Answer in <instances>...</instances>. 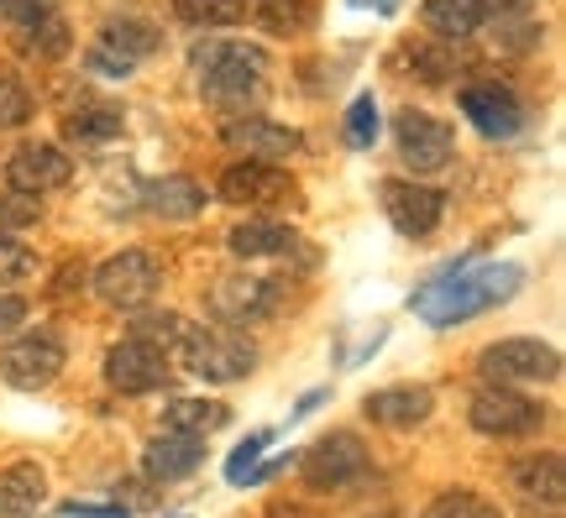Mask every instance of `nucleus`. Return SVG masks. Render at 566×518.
<instances>
[{
  "label": "nucleus",
  "instance_id": "45",
  "mask_svg": "<svg viewBox=\"0 0 566 518\" xmlns=\"http://www.w3.org/2000/svg\"><path fill=\"white\" fill-rule=\"evenodd\" d=\"M258 6H268V0H258Z\"/></svg>",
  "mask_w": 566,
  "mask_h": 518
},
{
  "label": "nucleus",
  "instance_id": "13",
  "mask_svg": "<svg viewBox=\"0 0 566 518\" xmlns=\"http://www.w3.org/2000/svg\"><path fill=\"white\" fill-rule=\"evenodd\" d=\"M69 179H74L69 152H63V147H48V141H27V147H17L11 162H6V183H11L17 194H32V200L63 189Z\"/></svg>",
  "mask_w": 566,
  "mask_h": 518
},
{
  "label": "nucleus",
  "instance_id": "37",
  "mask_svg": "<svg viewBox=\"0 0 566 518\" xmlns=\"http://www.w3.org/2000/svg\"><path fill=\"white\" fill-rule=\"evenodd\" d=\"M27 278H38V257H32L17 236H0V288L27 283Z\"/></svg>",
  "mask_w": 566,
  "mask_h": 518
},
{
  "label": "nucleus",
  "instance_id": "18",
  "mask_svg": "<svg viewBox=\"0 0 566 518\" xmlns=\"http://www.w3.org/2000/svg\"><path fill=\"white\" fill-rule=\"evenodd\" d=\"M226 246H231V257H242V262L289 257V252H300V231L283 225V220H242V225H231Z\"/></svg>",
  "mask_w": 566,
  "mask_h": 518
},
{
  "label": "nucleus",
  "instance_id": "17",
  "mask_svg": "<svg viewBox=\"0 0 566 518\" xmlns=\"http://www.w3.org/2000/svg\"><path fill=\"white\" fill-rule=\"evenodd\" d=\"M436 409V393L424 388V382H399V388H378V393H367L363 414L373 424H388V430H415L424 424Z\"/></svg>",
  "mask_w": 566,
  "mask_h": 518
},
{
  "label": "nucleus",
  "instance_id": "33",
  "mask_svg": "<svg viewBox=\"0 0 566 518\" xmlns=\"http://www.w3.org/2000/svg\"><path fill=\"white\" fill-rule=\"evenodd\" d=\"M268 440H273V430H252V435H247L242 445L226 456V482H231V487H247V477H252L258 456L268 451Z\"/></svg>",
  "mask_w": 566,
  "mask_h": 518
},
{
  "label": "nucleus",
  "instance_id": "34",
  "mask_svg": "<svg viewBox=\"0 0 566 518\" xmlns=\"http://www.w3.org/2000/svg\"><path fill=\"white\" fill-rule=\"evenodd\" d=\"M84 68H90V74H105V80H126V74H137V59H126L116 42L95 38L90 53H84Z\"/></svg>",
  "mask_w": 566,
  "mask_h": 518
},
{
  "label": "nucleus",
  "instance_id": "38",
  "mask_svg": "<svg viewBox=\"0 0 566 518\" xmlns=\"http://www.w3.org/2000/svg\"><path fill=\"white\" fill-rule=\"evenodd\" d=\"M42 215V204L32 194H17V189H0V236H11V231H27L32 220Z\"/></svg>",
  "mask_w": 566,
  "mask_h": 518
},
{
  "label": "nucleus",
  "instance_id": "27",
  "mask_svg": "<svg viewBox=\"0 0 566 518\" xmlns=\"http://www.w3.org/2000/svg\"><path fill=\"white\" fill-rule=\"evenodd\" d=\"M147 210L163 220H189L205 210V189L195 179H184V173L158 179V183H147Z\"/></svg>",
  "mask_w": 566,
  "mask_h": 518
},
{
  "label": "nucleus",
  "instance_id": "25",
  "mask_svg": "<svg viewBox=\"0 0 566 518\" xmlns=\"http://www.w3.org/2000/svg\"><path fill=\"white\" fill-rule=\"evenodd\" d=\"M195 330H200L195 319L174 315V309H153V315L132 319V336L126 340H142V346H153V351H163V357H184V346H189Z\"/></svg>",
  "mask_w": 566,
  "mask_h": 518
},
{
  "label": "nucleus",
  "instance_id": "7",
  "mask_svg": "<svg viewBox=\"0 0 566 518\" xmlns=\"http://www.w3.org/2000/svg\"><path fill=\"white\" fill-rule=\"evenodd\" d=\"M158 283H163L158 257L142 252V246H126V252H116V257L95 273V294H101L111 309H126V315H132V309H147V304H153Z\"/></svg>",
  "mask_w": 566,
  "mask_h": 518
},
{
  "label": "nucleus",
  "instance_id": "26",
  "mask_svg": "<svg viewBox=\"0 0 566 518\" xmlns=\"http://www.w3.org/2000/svg\"><path fill=\"white\" fill-rule=\"evenodd\" d=\"M163 424L174 430V435H216V430H226L231 424V409H226L221 399H174L168 409H163Z\"/></svg>",
  "mask_w": 566,
  "mask_h": 518
},
{
  "label": "nucleus",
  "instance_id": "9",
  "mask_svg": "<svg viewBox=\"0 0 566 518\" xmlns=\"http://www.w3.org/2000/svg\"><path fill=\"white\" fill-rule=\"evenodd\" d=\"M467 419L488 440H514V435H535L546 424V409L525 399V393H514V388H483L472 399V409H467Z\"/></svg>",
  "mask_w": 566,
  "mask_h": 518
},
{
  "label": "nucleus",
  "instance_id": "39",
  "mask_svg": "<svg viewBox=\"0 0 566 518\" xmlns=\"http://www.w3.org/2000/svg\"><path fill=\"white\" fill-rule=\"evenodd\" d=\"M63 0H0V17L21 27V21H38V17H59Z\"/></svg>",
  "mask_w": 566,
  "mask_h": 518
},
{
  "label": "nucleus",
  "instance_id": "16",
  "mask_svg": "<svg viewBox=\"0 0 566 518\" xmlns=\"http://www.w3.org/2000/svg\"><path fill=\"white\" fill-rule=\"evenodd\" d=\"M289 189H294V179L279 173L273 162H231L216 183V194L226 204H279L289 200Z\"/></svg>",
  "mask_w": 566,
  "mask_h": 518
},
{
  "label": "nucleus",
  "instance_id": "6",
  "mask_svg": "<svg viewBox=\"0 0 566 518\" xmlns=\"http://www.w3.org/2000/svg\"><path fill=\"white\" fill-rule=\"evenodd\" d=\"M483 378L493 388H504V382H551V378H562V351L535 336L493 340L483 351Z\"/></svg>",
  "mask_w": 566,
  "mask_h": 518
},
{
  "label": "nucleus",
  "instance_id": "11",
  "mask_svg": "<svg viewBox=\"0 0 566 518\" xmlns=\"http://www.w3.org/2000/svg\"><path fill=\"white\" fill-rule=\"evenodd\" d=\"M394 141H399L405 168H415V173H441L451 152H457V131L446 120L424 116V110H405L394 120Z\"/></svg>",
  "mask_w": 566,
  "mask_h": 518
},
{
  "label": "nucleus",
  "instance_id": "1",
  "mask_svg": "<svg viewBox=\"0 0 566 518\" xmlns=\"http://www.w3.org/2000/svg\"><path fill=\"white\" fill-rule=\"evenodd\" d=\"M525 288V267L520 262H467V267H446L441 278H430L415 288V315L424 325H462V319H478L493 304L514 299Z\"/></svg>",
  "mask_w": 566,
  "mask_h": 518
},
{
  "label": "nucleus",
  "instance_id": "30",
  "mask_svg": "<svg viewBox=\"0 0 566 518\" xmlns=\"http://www.w3.org/2000/svg\"><path fill=\"white\" fill-rule=\"evenodd\" d=\"M32 116H38L32 89H27L11 68H0V131H17V126H27Z\"/></svg>",
  "mask_w": 566,
  "mask_h": 518
},
{
  "label": "nucleus",
  "instance_id": "21",
  "mask_svg": "<svg viewBox=\"0 0 566 518\" xmlns=\"http://www.w3.org/2000/svg\"><path fill=\"white\" fill-rule=\"evenodd\" d=\"M509 482L520 487V498L546 503V508H562L566 472H562V456H556V451H541V456H520L514 466H509Z\"/></svg>",
  "mask_w": 566,
  "mask_h": 518
},
{
  "label": "nucleus",
  "instance_id": "44",
  "mask_svg": "<svg viewBox=\"0 0 566 518\" xmlns=\"http://www.w3.org/2000/svg\"><path fill=\"white\" fill-rule=\"evenodd\" d=\"M357 11H378V17H388V11H399V0H352Z\"/></svg>",
  "mask_w": 566,
  "mask_h": 518
},
{
  "label": "nucleus",
  "instance_id": "12",
  "mask_svg": "<svg viewBox=\"0 0 566 518\" xmlns=\"http://www.w3.org/2000/svg\"><path fill=\"white\" fill-rule=\"evenodd\" d=\"M105 382L126 393V399H142V393H158L174 382V367L163 351L153 346H142V340H122V346H111L105 351Z\"/></svg>",
  "mask_w": 566,
  "mask_h": 518
},
{
  "label": "nucleus",
  "instance_id": "29",
  "mask_svg": "<svg viewBox=\"0 0 566 518\" xmlns=\"http://www.w3.org/2000/svg\"><path fill=\"white\" fill-rule=\"evenodd\" d=\"M174 17L184 27H205V32H216V27H237L247 17V0H174Z\"/></svg>",
  "mask_w": 566,
  "mask_h": 518
},
{
  "label": "nucleus",
  "instance_id": "28",
  "mask_svg": "<svg viewBox=\"0 0 566 518\" xmlns=\"http://www.w3.org/2000/svg\"><path fill=\"white\" fill-rule=\"evenodd\" d=\"M105 42H116L126 59H153L163 47V32L153 27V21H142V17H116V21H105V32H101Z\"/></svg>",
  "mask_w": 566,
  "mask_h": 518
},
{
  "label": "nucleus",
  "instance_id": "41",
  "mask_svg": "<svg viewBox=\"0 0 566 518\" xmlns=\"http://www.w3.org/2000/svg\"><path fill=\"white\" fill-rule=\"evenodd\" d=\"M263 518H321V514H315V508H304V503L279 498V503H268L263 508Z\"/></svg>",
  "mask_w": 566,
  "mask_h": 518
},
{
  "label": "nucleus",
  "instance_id": "8",
  "mask_svg": "<svg viewBox=\"0 0 566 518\" xmlns=\"http://www.w3.org/2000/svg\"><path fill=\"white\" fill-rule=\"evenodd\" d=\"M63 361H69V351H63V340L53 330H27L0 351V378L21 388V393H38L63 372Z\"/></svg>",
  "mask_w": 566,
  "mask_h": 518
},
{
  "label": "nucleus",
  "instance_id": "19",
  "mask_svg": "<svg viewBox=\"0 0 566 518\" xmlns=\"http://www.w3.org/2000/svg\"><path fill=\"white\" fill-rule=\"evenodd\" d=\"M420 21H424V32H430V38L462 42V38H478L493 17H488L483 0H424Z\"/></svg>",
  "mask_w": 566,
  "mask_h": 518
},
{
  "label": "nucleus",
  "instance_id": "4",
  "mask_svg": "<svg viewBox=\"0 0 566 518\" xmlns=\"http://www.w3.org/2000/svg\"><path fill=\"white\" fill-rule=\"evenodd\" d=\"M184 367L205 382H242L252 367H258V346L242 336V330H195L189 346H184Z\"/></svg>",
  "mask_w": 566,
  "mask_h": 518
},
{
  "label": "nucleus",
  "instance_id": "5",
  "mask_svg": "<svg viewBox=\"0 0 566 518\" xmlns=\"http://www.w3.org/2000/svg\"><path fill=\"white\" fill-rule=\"evenodd\" d=\"M279 304H283V283L263 278V273H226V278H216V288H210V315L221 319L226 330L273 319Z\"/></svg>",
  "mask_w": 566,
  "mask_h": 518
},
{
  "label": "nucleus",
  "instance_id": "40",
  "mask_svg": "<svg viewBox=\"0 0 566 518\" xmlns=\"http://www.w3.org/2000/svg\"><path fill=\"white\" fill-rule=\"evenodd\" d=\"M21 319H27V299H17V294H0V336H11Z\"/></svg>",
  "mask_w": 566,
  "mask_h": 518
},
{
  "label": "nucleus",
  "instance_id": "43",
  "mask_svg": "<svg viewBox=\"0 0 566 518\" xmlns=\"http://www.w3.org/2000/svg\"><path fill=\"white\" fill-rule=\"evenodd\" d=\"M74 283H80V288H84V262H63V278L53 283V294H59V299H63V294H69Z\"/></svg>",
  "mask_w": 566,
  "mask_h": 518
},
{
  "label": "nucleus",
  "instance_id": "23",
  "mask_svg": "<svg viewBox=\"0 0 566 518\" xmlns=\"http://www.w3.org/2000/svg\"><path fill=\"white\" fill-rule=\"evenodd\" d=\"M11 47H17L21 59H32V63H59V59H69L74 32H69V21L63 17H38V21L11 27Z\"/></svg>",
  "mask_w": 566,
  "mask_h": 518
},
{
  "label": "nucleus",
  "instance_id": "35",
  "mask_svg": "<svg viewBox=\"0 0 566 518\" xmlns=\"http://www.w3.org/2000/svg\"><path fill=\"white\" fill-rule=\"evenodd\" d=\"M258 17L268 32H300V27H310L315 6L310 0H268V6H258Z\"/></svg>",
  "mask_w": 566,
  "mask_h": 518
},
{
  "label": "nucleus",
  "instance_id": "3",
  "mask_svg": "<svg viewBox=\"0 0 566 518\" xmlns=\"http://www.w3.org/2000/svg\"><path fill=\"white\" fill-rule=\"evenodd\" d=\"M300 472L310 482V493H346V487L373 477V456L352 430H331L300 456Z\"/></svg>",
  "mask_w": 566,
  "mask_h": 518
},
{
  "label": "nucleus",
  "instance_id": "31",
  "mask_svg": "<svg viewBox=\"0 0 566 518\" xmlns=\"http://www.w3.org/2000/svg\"><path fill=\"white\" fill-rule=\"evenodd\" d=\"M420 518H504V514H499V503L478 498V493H441V498L424 503Z\"/></svg>",
  "mask_w": 566,
  "mask_h": 518
},
{
  "label": "nucleus",
  "instance_id": "32",
  "mask_svg": "<svg viewBox=\"0 0 566 518\" xmlns=\"http://www.w3.org/2000/svg\"><path fill=\"white\" fill-rule=\"evenodd\" d=\"M399 59H405V68H409V74H420L424 84L451 80V53H446V47H436V42H409Z\"/></svg>",
  "mask_w": 566,
  "mask_h": 518
},
{
  "label": "nucleus",
  "instance_id": "14",
  "mask_svg": "<svg viewBox=\"0 0 566 518\" xmlns=\"http://www.w3.org/2000/svg\"><path fill=\"white\" fill-rule=\"evenodd\" d=\"M462 116L472 120L488 141H504V137H520L525 105H520V95L504 89V84H467L462 89Z\"/></svg>",
  "mask_w": 566,
  "mask_h": 518
},
{
  "label": "nucleus",
  "instance_id": "2",
  "mask_svg": "<svg viewBox=\"0 0 566 518\" xmlns=\"http://www.w3.org/2000/svg\"><path fill=\"white\" fill-rule=\"evenodd\" d=\"M189 59L200 68V89L210 105H221V110H247V105L263 101L268 53L258 42H200Z\"/></svg>",
  "mask_w": 566,
  "mask_h": 518
},
{
  "label": "nucleus",
  "instance_id": "15",
  "mask_svg": "<svg viewBox=\"0 0 566 518\" xmlns=\"http://www.w3.org/2000/svg\"><path fill=\"white\" fill-rule=\"evenodd\" d=\"M221 141L247 152V162H279V158H294L304 147V137L294 126H279V120H263V116H242L221 126Z\"/></svg>",
  "mask_w": 566,
  "mask_h": 518
},
{
  "label": "nucleus",
  "instance_id": "36",
  "mask_svg": "<svg viewBox=\"0 0 566 518\" xmlns=\"http://www.w3.org/2000/svg\"><path fill=\"white\" fill-rule=\"evenodd\" d=\"M346 141L352 147H373L378 141V101L373 95H357L346 105Z\"/></svg>",
  "mask_w": 566,
  "mask_h": 518
},
{
  "label": "nucleus",
  "instance_id": "20",
  "mask_svg": "<svg viewBox=\"0 0 566 518\" xmlns=\"http://www.w3.org/2000/svg\"><path fill=\"white\" fill-rule=\"evenodd\" d=\"M200 461H205V440L195 435H158L153 445H147V456H142V466H147V477L153 482H184V477H195L200 472Z\"/></svg>",
  "mask_w": 566,
  "mask_h": 518
},
{
  "label": "nucleus",
  "instance_id": "10",
  "mask_svg": "<svg viewBox=\"0 0 566 518\" xmlns=\"http://www.w3.org/2000/svg\"><path fill=\"white\" fill-rule=\"evenodd\" d=\"M378 200H384V215L388 225L409 241H424L446 215V194L430 189V183H415V179H384L378 183Z\"/></svg>",
  "mask_w": 566,
  "mask_h": 518
},
{
  "label": "nucleus",
  "instance_id": "42",
  "mask_svg": "<svg viewBox=\"0 0 566 518\" xmlns=\"http://www.w3.org/2000/svg\"><path fill=\"white\" fill-rule=\"evenodd\" d=\"M63 518H126V508H101V503H74V508H63Z\"/></svg>",
  "mask_w": 566,
  "mask_h": 518
},
{
  "label": "nucleus",
  "instance_id": "24",
  "mask_svg": "<svg viewBox=\"0 0 566 518\" xmlns=\"http://www.w3.org/2000/svg\"><path fill=\"white\" fill-rule=\"evenodd\" d=\"M122 126H126L122 105L90 101L63 116V141H74V147H111V141L122 137Z\"/></svg>",
  "mask_w": 566,
  "mask_h": 518
},
{
  "label": "nucleus",
  "instance_id": "22",
  "mask_svg": "<svg viewBox=\"0 0 566 518\" xmlns=\"http://www.w3.org/2000/svg\"><path fill=\"white\" fill-rule=\"evenodd\" d=\"M42 503H48V472H42L38 461H11V466H0V514L27 518V514H38Z\"/></svg>",
  "mask_w": 566,
  "mask_h": 518
}]
</instances>
